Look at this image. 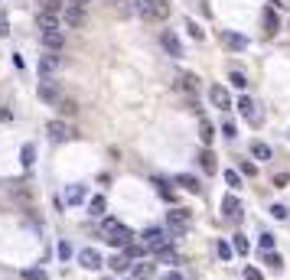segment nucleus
Segmentation results:
<instances>
[{"instance_id": "f257e3e1", "label": "nucleus", "mask_w": 290, "mask_h": 280, "mask_svg": "<svg viewBox=\"0 0 290 280\" xmlns=\"http://www.w3.org/2000/svg\"><path fill=\"white\" fill-rule=\"evenodd\" d=\"M101 232L108 238V244H114V248H124L127 241H134V232L127 225H121L118 218H101Z\"/></svg>"}, {"instance_id": "f03ea898", "label": "nucleus", "mask_w": 290, "mask_h": 280, "mask_svg": "<svg viewBox=\"0 0 290 280\" xmlns=\"http://www.w3.org/2000/svg\"><path fill=\"white\" fill-rule=\"evenodd\" d=\"M134 10L147 20V23H160L170 16V7H166L163 0H134Z\"/></svg>"}, {"instance_id": "7ed1b4c3", "label": "nucleus", "mask_w": 290, "mask_h": 280, "mask_svg": "<svg viewBox=\"0 0 290 280\" xmlns=\"http://www.w3.org/2000/svg\"><path fill=\"white\" fill-rule=\"evenodd\" d=\"M141 244L147 251H153V254H160L163 248H170V232H166V228H147Z\"/></svg>"}, {"instance_id": "20e7f679", "label": "nucleus", "mask_w": 290, "mask_h": 280, "mask_svg": "<svg viewBox=\"0 0 290 280\" xmlns=\"http://www.w3.org/2000/svg\"><path fill=\"white\" fill-rule=\"evenodd\" d=\"M189 228V212L186 209H170L166 212V232L170 234H186Z\"/></svg>"}, {"instance_id": "39448f33", "label": "nucleus", "mask_w": 290, "mask_h": 280, "mask_svg": "<svg viewBox=\"0 0 290 280\" xmlns=\"http://www.w3.org/2000/svg\"><path fill=\"white\" fill-rule=\"evenodd\" d=\"M160 46L166 49V55L183 59V43H180V36H176V30H160Z\"/></svg>"}, {"instance_id": "423d86ee", "label": "nucleus", "mask_w": 290, "mask_h": 280, "mask_svg": "<svg viewBox=\"0 0 290 280\" xmlns=\"http://www.w3.org/2000/svg\"><path fill=\"white\" fill-rule=\"evenodd\" d=\"M79 264L85 267V271H98V267H104V257H101V251H95V248H82Z\"/></svg>"}, {"instance_id": "0eeeda50", "label": "nucleus", "mask_w": 290, "mask_h": 280, "mask_svg": "<svg viewBox=\"0 0 290 280\" xmlns=\"http://www.w3.org/2000/svg\"><path fill=\"white\" fill-rule=\"evenodd\" d=\"M222 215H225L228 222H242V202H238L235 192H228L225 199H222Z\"/></svg>"}, {"instance_id": "6e6552de", "label": "nucleus", "mask_w": 290, "mask_h": 280, "mask_svg": "<svg viewBox=\"0 0 290 280\" xmlns=\"http://www.w3.org/2000/svg\"><path fill=\"white\" fill-rule=\"evenodd\" d=\"M49 137L55 140V143H62V140H72V137H79V131H75V127H65L62 121H49Z\"/></svg>"}, {"instance_id": "1a4fd4ad", "label": "nucleus", "mask_w": 290, "mask_h": 280, "mask_svg": "<svg viewBox=\"0 0 290 280\" xmlns=\"http://www.w3.org/2000/svg\"><path fill=\"white\" fill-rule=\"evenodd\" d=\"M209 101L215 104L219 111H232V94H228L222 85H212V88H209Z\"/></svg>"}, {"instance_id": "9d476101", "label": "nucleus", "mask_w": 290, "mask_h": 280, "mask_svg": "<svg viewBox=\"0 0 290 280\" xmlns=\"http://www.w3.org/2000/svg\"><path fill=\"white\" fill-rule=\"evenodd\" d=\"M238 111H242V117L248 121V124L258 127L261 124V114H258V104L251 101V98H238Z\"/></svg>"}, {"instance_id": "9b49d317", "label": "nucleus", "mask_w": 290, "mask_h": 280, "mask_svg": "<svg viewBox=\"0 0 290 280\" xmlns=\"http://www.w3.org/2000/svg\"><path fill=\"white\" fill-rule=\"evenodd\" d=\"M40 101H46V104H59V98H62V92H59V85L55 82H40Z\"/></svg>"}, {"instance_id": "f8f14e48", "label": "nucleus", "mask_w": 290, "mask_h": 280, "mask_svg": "<svg viewBox=\"0 0 290 280\" xmlns=\"http://www.w3.org/2000/svg\"><path fill=\"white\" fill-rule=\"evenodd\" d=\"M55 69H59V55H55V52H46V55L40 59V78H43V82H49V78L55 75Z\"/></svg>"}, {"instance_id": "ddd939ff", "label": "nucleus", "mask_w": 290, "mask_h": 280, "mask_svg": "<svg viewBox=\"0 0 290 280\" xmlns=\"http://www.w3.org/2000/svg\"><path fill=\"white\" fill-rule=\"evenodd\" d=\"M62 16H65V23L69 26H82L85 23V10H82L79 3H69V7L62 10Z\"/></svg>"}, {"instance_id": "4468645a", "label": "nucleus", "mask_w": 290, "mask_h": 280, "mask_svg": "<svg viewBox=\"0 0 290 280\" xmlns=\"http://www.w3.org/2000/svg\"><path fill=\"white\" fill-rule=\"evenodd\" d=\"M199 166H202L205 173H215V170H219V163H215V150H212V147L199 150Z\"/></svg>"}, {"instance_id": "2eb2a0df", "label": "nucleus", "mask_w": 290, "mask_h": 280, "mask_svg": "<svg viewBox=\"0 0 290 280\" xmlns=\"http://www.w3.org/2000/svg\"><path fill=\"white\" fill-rule=\"evenodd\" d=\"M36 23H40L43 33H52V30H59V16L55 13H40L36 16Z\"/></svg>"}, {"instance_id": "dca6fc26", "label": "nucleus", "mask_w": 290, "mask_h": 280, "mask_svg": "<svg viewBox=\"0 0 290 280\" xmlns=\"http://www.w3.org/2000/svg\"><path fill=\"white\" fill-rule=\"evenodd\" d=\"M85 195H88L85 186H69V192H65V202H69V205H82V202H85Z\"/></svg>"}, {"instance_id": "f3484780", "label": "nucleus", "mask_w": 290, "mask_h": 280, "mask_svg": "<svg viewBox=\"0 0 290 280\" xmlns=\"http://www.w3.org/2000/svg\"><path fill=\"white\" fill-rule=\"evenodd\" d=\"M264 36H267V39L277 36V13H274V7L264 10Z\"/></svg>"}, {"instance_id": "a211bd4d", "label": "nucleus", "mask_w": 290, "mask_h": 280, "mask_svg": "<svg viewBox=\"0 0 290 280\" xmlns=\"http://www.w3.org/2000/svg\"><path fill=\"white\" fill-rule=\"evenodd\" d=\"M153 274H157V264L144 261V264H137V267H134V277H131V280H150Z\"/></svg>"}, {"instance_id": "6ab92c4d", "label": "nucleus", "mask_w": 290, "mask_h": 280, "mask_svg": "<svg viewBox=\"0 0 290 280\" xmlns=\"http://www.w3.org/2000/svg\"><path fill=\"white\" fill-rule=\"evenodd\" d=\"M251 156H254V160H271V147H267L264 140H251Z\"/></svg>"}, {"instance_id": "aec40b11", "label": "nucleus", "mask_w": 290, "mask_h": 280, "mask_svg": "<svg viewBox=\"0 0 290 280\" xmlns=\"http://www.w3.org/2000/svg\"><path fill=\"white\" fill-rule=\"evenodd\" d=\"M43 43H46L49 52H55V49H62L65 39H62V33H59V30H52V33H43Z\"/></svg>"}, {"instance_id": "412c9836", "label": "nucleus", "mask_w": 290, "mask_h": 280, "mask_svg": "<svg viewBox=\"0 0 290 280\" xmlns=\"http://www.w3.org/2000/svg\"><path fill=\"white\" fill-rule=\"evenodd\" d=\"M222 43H225L228 49H248V39L238 36V33H222Z\"/></svg>"}, {"instance_id": "4be33fe9", "label": "nucleus", "mask_w": 290, "mask_h": 280, "mask_svg": "<svg viewBox=\"0 0 290 280\" xmlns=\"http://www.w3.org/2000/svg\"><path fill=\"white\" fill-rule=\"evenodd\" d=\"M59 114L62 117L79 114V101H75V98H59Z\"/></svg>"}, {"instance_id": "5701e85b", "label": "nucleus", "mask_w": 290, "mask_h": 280, "mask_svg": "<svg viewBox=\"0 0 290 280\" xmlns=\"http://www.w3.org/2000/svg\"><path fill=\"white\" fill-rule=\"evenodd\" d=\"M62 10H65L62 0H40V13H55V16H59Z\"/></svg>"}, {"instance_id": "b1692460", "label": "nucleus", "mask_w": 290, "mask_h": 280, "mask_svg": "<svg viewBox=\"0 0 290 280\" xmlns=\"http://www.w3.org/2000/svg\"><path fill=\"white\" fill-rule=\"evenodd\" d=\"M144 254H147V248H144L141 241H127V244H124V257H127V261H134V257H144Z\"/></svg>"}, {"instance_id": "393cba45", "label": "nucleus", "mask_w": 290, "mask_h": 280, "mask_svg": "<svg viewBox=\"0 0 290 280\" xmlns=\"http://www.w3.org/2000/svg\"><path fill=\"white\" fill-rule=\"evenodd\" d=\"M261 261H264L267 267H274V271H281V267H284V257L277 254V251H261Z\"/></svg>"}, {"instance_id": "a878e982", "label": "nucleus", "mask_w": 290, "mask_h": 280, "mask_svg": "<svg viewBox=\"0 0 290 280\" xmlns=\"http://www.w3.org/2000/svg\"><path fill=\"white\" fill-rule=\"evenodd\" d=\"M20 163H23L26 170L36 163V147H33V143H23V150H20Z\"/></svg>"}, {"instance_id": "bb28decb", "label": "nucleus", "mask_w": 290, "mask_h": 280, "mask_svg": "<svg viewBox=\"0 0 290 280\" xmlns=\"http://www.w3.org/2000/svg\"><path fill=\"white\" fill-rule=\"evenodd\" d=\"M108 267H111V271H114V274H124L127 267H131V261H127L124 254H114V257H111V261H108Z\"/></svg>"}, {"instance_id": "cd10ccee", "label": "nucleus", "mask_w": 290, "mask_h": 280, "mask_svg": "<svg viewBox=\"0 0 290 280\" xmlns=\"http://www.w3.org/2000/svg\"><path fill=\"white\" fill-rule=\"evenodd\" d=\"M199 137H202V143H205V147H209V143H212V137H215V127H212L209 121H205V117L199 121Z\"/></svg>"}, {"instance_id": "c85d7f7f", "label": "nucleus", "mask_w": 290, "mask_h": 280, "mask_svg": "<svg viewBox=\"0 0 290 280\" xmlns=\"http://www.w3.org/2000/svg\"><path fill=\"white\" fill-rule=\"evenodd\" d=\"M104 205H108V199H104V195H95L92 205H88V212H92L95 218H101V215H104Z\"/></svg>"}, {"instance_id": "c756f323", "label": "nucleus", "mask_w": 290, "mask_h": 280, "mask_svg": "<svg viewBox=\"0 0 290 280\" xmlns=\"http://www.w3.org/2000/svg\"><path fill=\"white\" fill-rule=\"evenodd\" d=\"M176 183H180L183 189H189V192H199V189H202V186H199V179H196V176H176Z\"/></svg>"}, {"instance_id": "7c9ffc66", "label": "nucleus", "mask_w": 290, "mask_h": 280, "mask_svg": "<svg viewBox=\"0 0 290 280\" xmlns=\"http://www.w3.org/2000/svg\"><path fill=\"white\" fill-rule=\"evenodd\" d=\"M157 257H160V264H180V254H176L173 248H163Z\"/></svg>"}, {"instance_id": "2f4dec72", "label": "nucleus", "mask_w": 290, "mask_h": 280, "mask_svg": "<svg viewBox=\"0 0 290 280\" xmlns=\"http://www.w3.org/2000/svg\"><path fill=\"white\" fill-rule=\"evenodd\" d=\"M258 251H274V234H271V232H261V238H258Z\"/></svg>"}, {"instance_id": "473e14b6", "label": "nucleus", "mask_w": 290, "mask_h": 280, "mask_svg": "<svg viewBox=\"0 0 290 280\" xmlns=\"http://www.w3.org/2000/svg\"><path fill=\"white\" fill-rule=\"evenodd\" d=\"M228 82H232L235 88H244V85H248V78H244V72H238V69H232V72H228Z\"/></svg>"}, {"instance_id": "72a5a7b5", "label": "nucleus", "mask_w": 290, "mask_h": 280, "mask_svg": "<svg viewBox=\"0 0 290 280\" xmlns=\"http://www.w3.org/2000/svg\"><path fill=\"white\" fill-rule=\"evenodd\" d=\"M232 251H238V254H248V238H244V234H235V238H232Z\"/></svg>"}, {"instance_id": "f704fd0d", "label": "nucleus", "mask_w": 290, "mask_h": 280, "mask_svg": "<svg viewBox=\"0 0 290 280\" xmlns=\"http://www.w3.org/2000/svg\"><path fill=\"white\" fill-rule=\"evenodd\" d=\"M215 254H219L222 261H232V244L228 241H215Z\"/></svg>"}, {"instance_id": "c9c22d12", "label": "nucleus", "mask_w": 290, "mask_h": 280, "mask_svg": "<svg viewBox=\"0 0 290 280\" xmlns=\"http://www.w3.org/2000/svg\"><path fill=\"white\" fill-rule=\"evenodd\" d=\"M23 277H26V280H49L46 271H40V267H30V271H23Z\"/></svg>"}, {"instance_id": "e433bc0d", "label": "nucleus", "mask_w": 290, "mask_h": 280, "mask_svg": "<svg viewBox=\"0 0 290 280\" xmlns=\"http://www.w3.org/2000/svg\"><path fill=\"white\" fill-rule=\"evenodd\" d=\"M225 183H228L232 189H238V186H242V179H238V170H225Z\"/></svg>"}, {"instance_id": "4c0bfd02", "label": "nucleus", "mask_w": 290, "mask_h": 280, "mask_svg": "<svg viewBox=\"0 0 290 280\" xmlns=\"http://www.w3.org/2000/svg\"><path fill=\"white\" fill-rule=\"evenodd\" d=\"M186 30H189V36H193V39H199V43H202V39H205V33L199 30V26L193 23V20H189V23H186Z\"/></svg>"}, {"instance_id": "58836bf2", "label": "nucleus", "mask_w": 290, "mask_h": 280, "mask_svg": "<svg viewBox=\"0 0 290 280\" xmlns=\"http://www.w3.org/2000/svg\"><path fill=\"white\" fill-rule=\"evenodd\" d=\"M271 183H274V186H277V189H287V183H290V176H287V173H277V176H274V179H271Z\"/></svg>"}, {"instance_id": "ea45409f", "label": "nucleus", "mask_w": 290, "mask_h": 280, "mask_svg": "<svg viewBox=\"0 0 290 280\" xmlns=\"http://www.w3.org/2000/svg\"><path fill=\"white\" fill-rule=\"evenodd\" d=\"M59 257H62V261H69V257H72V244L69 241H59Z\"/></svg>"}, {"instance_id": "a19ab883", "label": "nucleus", "mask_w": 290, "mask_h": 280, "mask_svg": "<svg viewBox=\"0 0 290 280\" xmlns=\"http://www.w3.org/2000/svg\"><path fill=\"white\" fill-rule=\"evenodd\" d=\"M244 280H264L258 267H244Z\"/></svg>"}, {"instance_id": "79ce46f5", "label": "nucleus", "mask_w": 290, "mask_h": 280, "mask_svg": "<svg viewBox=\"0 0 290 280\" xmlns=\"http://www.w3.org/2000/svg\"><path fill=\"white\" fill-rule=\"evenodd\" d=\"M222 134H225V137H235V134H238V127L232 124V121H225V124H222Z\"/></svg>"}, {"instance_id": "37998d69", "label": "nucleus", "mask_w": 290, "mask_h": 280, "mask_svg": "<svg viewBox=\"0 0 290 280\" xmlns=\"http://www.w3.org/2000/svg\"><path fill=\"white\" fill-rule=\"evenodd\" d=\"M271 215L274 218H287V205H271Z\"/></svg>"}, {"instance_id": "c03bdc74", "label": "nucleus", "mask_w": 290, "mask_h": 280, "mask_svg": "<svg viewBox=\"0 0 290 280\" xmlns=\"http://www.w3.org/2000/svg\"><path fill=\"white\" fill-rule=\"evenodd\" d=\"M7 33H10V23H7V16L0 13V36H7Z\"/></svg>"}, {"instance_id": "a18cd8bd", "label": "nucleus", "mask_w": 290, "mask_h": 280, "mask_svg": "<svg viewBox=\"0 0 290 280\" xmlns=\"http://www.w3.org/2000/svg\"><path fill=\"white\" fill-rule=\"evenodd\" d=\"M160 280H183V274H180V271H166Z\"/></svg>"}, {"instance_id": "49530a36", "label": "nucleus", "mask_w": 290, "mask_h": 280, "mask_svg": "<svg viewBox=\"0 0 290 280\" xmlns=\"http://www.w3.org/2000/svg\"><path fill=\"white\" fill-rule=\"evenodd\" d=\"M242 170L248 173V176H254V173H258V166H254V163H242Z\"/></svg>"}, {"instance_id": "de8ad7c7", "label": "nucleus", "mask_w": 290, "mask_h": 280, "mask_svg": "<svg viewBox=\"0 0 290 280\" xmlns=\"http://www.w3.org/2000/svg\"><path fill=\"white\" fill-rule=\"evenodd\" d=\"M10 117H13V114H10L7 108H0V121H10Z\"/></svg>"}, {"instance_id": "09e8293b", "label": "nucleus", "mask_w": 290, "mask_h": 280, "mask_svg": "<svg viewBox=\"0 0 290 280\" xmlns=\"http://www.w3.org/2000/svg\"><path fill=\"white\" fill-rule=\"evenodd\" d=\"M75 3H79V7H82V3H85V0H75Z\"/></svg>"}]
</instances>
